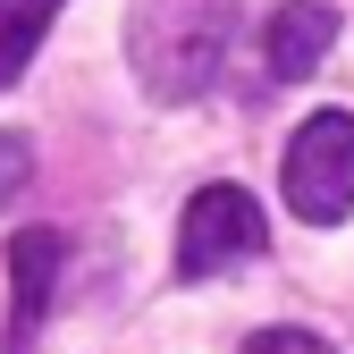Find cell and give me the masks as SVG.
Here are the masks:
<instances>
[{"label": "cell", "mask_w": 354, "mask_h": 354, "mask_svg": "<svg viewBox=\"0 0 354 354\" xmlns=\"http://www.w3.org/2000/svg\"><path fill=\"white\" fill-rule=\"evenodd\" d=\"M329 42H337V0H279L270 34H261V59H270L279 84H295L329 59Z\"/></svg>", "instance_id": "obj_5"}, {"label": "cell", "mask_w": 354, "mask_h": 354, "mask_svg": "<svg viewBox=\"0 0 354 354\" xmlns=\"http://www.w3.org/2000/svg\"><path fill=\"white\" fill-rule=\"evenodd\" d=\"M59 261H68L59 228H17L9 236V354L34 346L42 313H51V287H59Z\"/></svg>", "instance_id": "obj_4"}, {"label": "cell", "mask_w": 354, "mask_h": 354, "mask_svg": "<svg viewBox=\"0 0 354 354\" xmlns=\"http://www.w3.org/2000/svg\"><path fill=\"white\" fill-rule=\"evenodd\" d=\"M236 0H136L127 17V68L152 102H203L236 51Z\"/></svg>", "instance_id": "obj_1"}, {"label": "cell", "mask_w": 354, "mask_h": 354, "mask_svg": "<svg viewBox=\"0 0 354 354\" xmlns=\"http://www.w3.org/2000/svg\"><path fill=\"white\" fill-rule=\"evenodd\" d=\"M279 186H287V211L304 228H337L354 211V110H313L287 136V160H279Z\"/></svg>", "instance_id": "obj_2"}, {"label": "cell", "mask_w": 354, "mask_h": 354, "mask_svg": "<svg viewBox=\"0 0 354 354\" xmlns=\"http://www.w3.org/2000/svg\"><path fill=\"white\" fill-rule=\"evenodd\" d=\"M261 245H270L261 203L219 177V186H203L186 203V219H177V279H219V270H236V261H253Z\"/></svg>", "instance_id": "obj_3"}, {"label": "cell", "mask_w": 354, "mask_h": 354, "mask_svg": "<svg viewBox=\"0 0 354 354\" xmlns=\"http://www.w3.org/2000/svg\"><path fill=\"white\" fill-rule=\"evenodd\" d=\"M26 177H34V144L26 136H0V203H17Z\"/></svg>", "instance_id": "obj_8"}, {"label": "cell", "mask_w": 354, "mask_h": 354, "mask_svg": "<svg viewBox=\"0 0 354 354\" xmlns=\"http://www.w3.org/2000/svg\"><path fill=\"white\" fill-rule=\"evenodd\" d=\"M59 9L68 0H0V93L34 68V51H42V34H51Z\"/></svg>", "instance_id": "obj_6"}, {"label": "cell", "mask_w": 354, "mask_h": 354, "mask_svg": "<svg viewBox=\"0 0 354 354\" xmlns=\"http://www.w3.org/2000/svg\"><path fill=\"white\" fill-rule=\"evenodd\" d=\"M236 354H337V346H329L321 329H253Z\"/></svg>", "instance_id": "obj_7"}]
</instances>
